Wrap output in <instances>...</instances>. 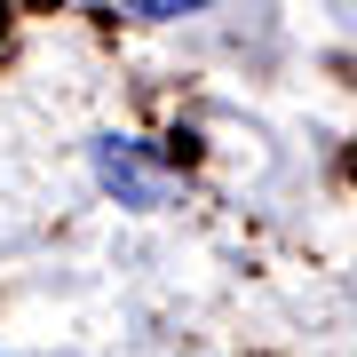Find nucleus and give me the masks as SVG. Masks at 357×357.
Returning <instances> with one entry per match:
<instances>
[{"label":"nucleus","mask_w":357,"mask_h":357,"mask_svg":"<svg viewBox=\"0 0 357 357\" xmlns=\"http://www.w3.org/2000/svg\"><path fill=\"white\" fill-rule=\"evenodd\" d=\"M96 183H103L119 206H167V199H175V175L151 167L143 143H128V135H103V143H96Z\"/></svg>","instance_id":"1"},{"label":"nucleus","mask_w":357,"mask_h":357,"mask_svg":"<svg viewBox=\"0 0 357 357\" xmlns=\"http://www.w3.org/2000/svg\"><path fill=\"white\" fill-rule=\"evenodd\" d=\"M119 16H143V24H167V16H191V8H215V0H112Z\"/></svg>","instance_id":"2"},{"label":"nucleus","mask_w":357,"mask_h":357,"mask_svg":"<svg viewBox=\"0 0 357 357\" xmlns=\"http://www.w3.org/2000/svg\"><path fill=\"white\" fill-rule=\"evenodd\" d=\"M0 32H8V8H0Z\"/></svg>","instance_id":"3"}]
</instances>
